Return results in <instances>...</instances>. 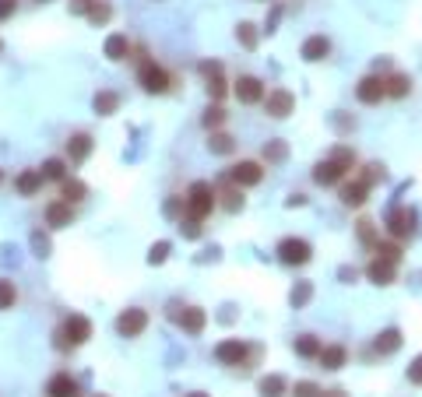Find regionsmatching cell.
<instances>
[{"mask_svg":"<svg viewBox=\"0 0 422 397\" xmlns=\"http://www.w3.org/2000/svg\"><path fill=\"white\" fill-rule=\"evenodd\" d=\"M187 218H197V222H204L208 215H211V207H215L219 201H215V190H211V183H204V179H197V183H190V190H187Z\"/></svg>","mask_w":422,"mask_h":397,"instance_id":"1","label":"cell"},{"mask_svg":"<svg viewBox=\"0 0 422 397\" xmlns=\"http://www.w3.org/2000/svg\"><path fill=\"white\" fill-rule=\"evenodd\" d=\"M88 338H92V320L81 317V313H71L64 324H60V330H56V345L60 348H78Z\"/></svg>","mask_w":422,"mask_h":397,"instance_id":"2","label":"cell"},{"mask_svg":"<svg viewBox=\"0 0 422 397\" xmlns=\"http://www.w3.org/2000/svg\"><path fill=\"white\" fill-rule=\"evenodd\" d=\"M387 232L395 236V239H412L419 232V215L412 207H398V211H390L387 215Z\"/></svg>","mask_w":422,"mask_h":397,"instance_id":"3","label":"cell"},{"mask_svg":"<svg viewBox=\"0 0 422 397\" xmlns=\"http://www.w3.org/2000/svg\"><path fill=\"white\" fill-rule=\"evenodd\" d=\"M141 88L148 91V95H166V91H169V74L159 67V64H152V60H148V64H141Z\"/></svg>","mask_w":422,"mask_h":397,"instance_id":"4","label":"cell"},{"mask_svg":"<svg viewBox=\"0 0 422 397\" xmlns=\"http://www.w3.org/2000/svg\"><path fill=\"white\" fill-rule=\"evenodd\" d=\"M313 257V250H310V242L307 239H282L278 242V260L282 264H289V267H299V264H307Z\"/></svg>","mask_w":422,"mask_h":397,"instance_id":"5","label":"cell"},{"mask_svg":"<svg viewBox=\"0 0 422 397\" xmlns=\"http://www.w3.org/2000/svg\"><path fill=\"white\" fill-rule=\"evenodd\" d=\"M264 102V109H267V116H275V120H285L292 109H296V99H292V91H285V88H271L267 95L260 99Z\"/></svg>","mask_w":422,"mask_h":397,"instance_id":"6","label":"cell"},{"mask_svg":"<svg viewBox=\"0 0 422 397\" xmlns=\"http://www.w3.org/2000/svg\"><path fill=\"white\" fill-rule=\"evenodd\" d=\"M144 327H148V313L141 306H131V310H124L116 317V330L124 334V338H137Z\"/></svg>","mask_w":422,"mask_h":397,"instance_id":"7","label":"cell"},{"mask_svg":"<svg viewBox=\"0 0 422 397\" xmlns=\"http://www.w3.org/2000/svg\"><path fill=\"white\" fill-rule=\"evenodd\" d=\"M229 179L236 183V187H257V183L264 179V166L260 162H236L229 169Z\"/></svg>","mask_w":422,"mask_h":397,"instance_id":"8","label":"cell"},{"mask_svg":"<svg viewBox=\"0 0 422 397\" xmlns=\"http://www.w3.org/2000/svg\"><path fill=\"white\" fill-rule=\"evenodd\" d=\"M247 355H250V348L239 341V338H229V341H222L219 348H215V359L219 362H225V365H239V362H247Z\"/></svg>","mask_w":422,"mask_h":397,"instance_id":"9","label":"cell"},{"mask_svg":"<svg viewBox=\"0 0 422 397\" xmlns=\"http://www.w3.org/2000/svg\"><path fill=\"white\" fill-rule=\"evenodd\" d=\"M46 397H81V387L71 373H56L49 383H46Z\"/></svg>","mask_w":422,"mask_h":397,"instance_id":"10","label":"cell"},{"mask_svg":"<svg viewBox=\"0 0 422 397\" xmlns=\"http://www.w3.org/2000/svg\"><path fill=\"white\" fill-rule=\"evenodd\" d=\"M236 99L243 102V106H254V102H260V99H264V84H260L257 78L243 74V78L236 81Z\"/></svg>","mask_w":422,"mask_h":397,"instance_id":"11","label":"cell"},{"mask_svg":"<svg viewBox=\"0 0 422 397\" xmlns=\"http://www.w3.org/2000/svg\"><path fill=\"white\" fill-rule=\"evenodd\" d=\"M355 95H359V102H366V106H377V102L384 99V81H380L377 74H366L363 81L355 84Z\"/></svg>","mask_w":422,"mask_h":397,"instance_id":"12","label":"cell"},{"mask_svg":"<svg viewBox=\"0 0 422 397\" xmlns=\"http://www.w3.org/2000/svg\"><path fill=\"white\" fill-rule=\"evenodd\" d=\"M345 172H348V169H345V166H338L335 159H324V162H317V166H313V179L320 183V187H335V183H338Z\"/></svg>","mask_w":422,"mask_h":397,"instance_id":"13","label":"cell"},{"mask_svg":"<svg viewBox=\"0 0 422 397\" xmlns=\"http://www.w3.org/2000/svg\"><path fill=\"white\" fill-rule=\"evenodd\" d=\"M74 222V207L67 204V201H53L49 207H46V225L49 229H64V225H71Z\"/></svg>","mask_w":422,"mask_h":397,"instance_id":"14","label":"cell"},{"mask_svg":"<svg viewBox=\"0 0 422 397\" xmlns=\"http://www.w3.org/2000/svg\"><path fill=\"white\" fill-rule=\"evenodd\" d=\"M14 187H18L21 197H36V194L43 190V172H39V169H25V172L18 176Z\"/></svg>","mask_w":422,"mask_h":397,"instance_id":"15","label":"cell"},{"mask_svg":"<svg viewBox=\"0 0 422 397\" xmlns=\"http://www.w3.org/2000/svg\"><path fill=\"white\" fill-rule=\"evenodd\" d=\"M299 53H303V60H310V64H317V60H324V56L331 53V43H327L324 36H310V39L303 43V49H299Z\"/></svg>","mask_w":422,"mask_h":397,"instance_id":"16","label":"cell"},{"mask_svg":"<svg viewBox=\"0 0 422 397\" xmlns=\"http://www.w3.org/2000/svg\"><path fill=\"white\" fill-rule=\"evenodd\" d=\"M88 155H92V137H88V134H74L67 141V159L71 162H85Z\"/></svg>","mask_w":422,"mask_h":397,"instance_id":"17","label":"cell"},{"mask_svg":"<svg viewBox=\"0 0 422 397\" xmlns=\"http://www.w3.org/2000/svg\"><path fill=\"white\" fill-rule=\"evenodd\" d=\"M408 91H412V78L408 74H390L384 81V95H390V99H405Z\"/></svg>","mask_w":422,"mask_h":397,"instance_id":"18","label":"cell"},{"mask_svg":"<svg viewBox=\"0 0 422 397\" xmlns=\"http://www.w3.org/2000/svg\"><path fill=\"white\" fill-rule=\"evenodd\" d=\"M366 194H370L366 183H345V187H342V204H348V207H363V204H366Z\"/></svg>","mask_w":422,"mask_h":397,"instance_id":"19","label":"cell"},{"mask_svg":"<svg viewBox=\"0 0 422 397\" xmlns=\"http://www.w3.org/2000/svg\"><path fill=\"white\" fill-rule=\"evenodd\" d=\"M320 365H324V370H342V365H345V359H348V352L342 348V345H327V348H320Z\"/></svg>","mask_w":422,"mask_h":397,"instance_id":"20","label":"cell"},{"mask_svg":"<svg viewBox=\"0 0 422 397\" xmlns=\"http://www.w3.org/2000/svg\"><path fill=\"white\" fill-rule=\"evenodd\" d=\"M366 278H370L373 285H390V282H395V264L373 260V264L366 267Z\"/></svg>","mask_w":422,"mask_h":397,"instance_id":"21","label":"cell"},{"mask_svg":"<svg viewBox=\"0 0 422 397\" xmlns=\"http://www.w3.org/2000/svg\"><path fill=\"white\" fill-rule=\"evenodd\" d=\"M373 348H377L380 355H390V352H398V348H401V330H398V327H387V330L380 334V338L373 341Z\"/></svg>","mask_w":422,"mask_h":397,"instance_id":"22","label":"cell"},{"mask_svg":"<svg viewBox=\"0 0 422 397\" xmlns=\"http://www.w3.org/2000/svg\"><path fill=\"white\" fill-rule=\"evenodd\" d=\"M179 327H184L187 334H201V330H204V310L187 306V310H184V317H179Z\"/></svg>","mask_w":422,"mask_h":397,"instance_id":"23","label":"cell"},{"mask_svg":"<svg viewBox=\"0 0 422 397\" xmlns=\"http://www.w3.org/2000/svg\"><path fill=\"white\" fill-rule=\"evenodd\" d=\"M64 187H60V197H64L67 204H78V201H85V194H88V187L81 179H60Z\"/></svg>","mask_w":422,"mask_h":397,"instance_id":"24","label":"cell"},{"mask_svg":"<svg viewBox=\"0 0 422 397\" xmlns=\"http://www.w3.org/2000/svg\"><path fill=\"white\" fill-rule=\"evenodd\" d=\"M285 390H289V383H285V376H278V373H271V376L260 380V397H282Z\"/></svg>","mask_w":422,"mask_h":397,"instance_id":"25","label":"cell"},{"mask_svg":"<svg viewBox=\"0 0 422 397\" xmlns=\"http://www.w3.org/2000/svg\"><path fill=\"white\" fill-rule=\"evenodd\" d=\"M127 53H131L127 36H109V39H106V56H109V60H127Z\"/></svg>","mask_w":422,"mask_h":397,"instance_id":"26","label":"cell"},{"mask_svg":"<svg viewBox=\"0 0 422 397\" xmlns=\"http://www.w3.org/2000/svg\"><path fill=\"white\" fill-rule=\"evenodd\" d=\"M296 355L317 359V355H320V341L313 338V334H303V338H296Z\"/></svg>","mask_w":422,"mask_h":397,"instance_id":"27","label":"cell"},{"mask_svg":"<svg viewBox=\"0 0 422 397\" xmlns=\"http://www.w3.org/2000/svg\"><path fill=\"white\" fill-rule=\"evenodd\" d=\"M39 172H43V179H67V162L64 159H46Z\"/></svg>","mask_w":422,"mask_h":397,"instance_id":"28","label":"cell"},{"mask_svg":"<svg viewBox=\"0 0 422 397\" xmlns=\"http://www.w3.org/2000/svg\"><path fill=\"white\" fill-rule=\"evenodd\" d=\"M377 260H384V264H398L401 260V247L398 242H377Z\"/></svg>","mask_w":422,"mask_h":397,"instance_id":"29","label":"cell"},{"mask_svg":"<svg viewBox=\"0 0 422 397\" xmlns=\"http://www.w3.org/2000/svg\"><path fill=\"white\" fill-rule=\"evenodd\" d=\"M14 302H18V288H14V282L0 278V310H11Z\"/></svg>","mask_w":422,"mask_h":397,"instance_id":"30","label":"cell"},{"mask_svg":"<svg viewBox=\"0 0 422 397\" xmlns=\"http://www.w3.org/2000/svg\"><path fill=\"white\" fill-rule=\"evenodd\" d=\"M208 148L215 151V155H229V151H232V137H229V134H211Z\"/></svg>","mask_w":422,"mask_h":397,"instance_id":"31","label":"cell"},{"mask_svg":"<svg viewBox=\"0 0 422 397\" xmlns=\"http://www.w3.org/2000/svg\"><path fill=\"white\" fill-rule=\"evenodd\" d=\"M116 106H120V99L113 95V91H102V95H96V109H99L102 116H109V113H116Z\"/></svg>","mask_w":422,"mask_h":397,"instance_id":"32","label":"cell"},{"mask_svg":"<svg viewBox=\"0 0 422 397\" xmlns=\"http://www.w3.org/2000/svg\"><path fill=\"white\" fill-rule=\"evenodd\" d=\"M236 36H239V43H243L247 49H254V46H257V32H254V25H250V21L239 25V28H236Z\"/></svg>","mask_w":422,"mask_h":397,"instance_id":"33","label":"cell"},{"mask_svg":"<svg viewBox=\"0 0 422 397\" xmlns=\"http://www.w3.org/2000/svg\"><path fill=\"white\" fill-rule=\"evenodd\" d=\"M222 197H225L222 204H225L229 211H243V194H239L236 187H229V190H222Z\"/></svg>","mask_w":422,"mask_h":397,"instance_id":"34","label":"cell"},{"mask_svg":"<svg viewBox=\"0 0 422 397\" xmlns=\"http://www.w3.org/2000/svg\"><path fill=\"white\" fill-rule=\"evenodd\" d=\"M88 21H96V25L109 21V4H99V0H96V4L88 8Z\"/></svg>","mask_w":422,"mask_h":397,"instance_id":"35","label":"cell"},{"mask_svg":"<svg viewBox=\"0 0 422 397\" xmlns=\"http://www.w3.org/2000/svg\"><path fill=\"white\" fill-rule=\"evenodd\" d=\"M317 394H320V387L310 383V380H299V383L292 387V397H317Z\"/></svg>","mask_w":422,"mask_h":397,"instance_id":"36","label":"cell"},{"mask_svg":"<svg viewBox=\"0 0 422 397\" xmlns=\"http://www.w3.org/2000/svg\"><path fill=\"white\" fill-rule=\"evenodd\" d=\"M169 257V242H155L152 250H148V264H162Z\"/></svg>","mask_w":422,"mask_h":397,"instance_id":"37","label":"cell"},{"mask_svg":"<svg viewBox=\"0 0 422 397\" xmlns=\"http://www.w3.org/2000/svg\"><path fill=\"white\" fill-rule=\"evenodd\" d=\"M222 124H225V113H222L219 106L204 113V127H208V131H211V127H222Z\"/></svg>","mask_w":422,"mask_h":397,"instance_id":"38","label":"cell"},{"mask_svg":"<svg viewBox=\"0 0 422 397\" xmlns=\"http://www.w3.org/2000/svg\"><path fill=\"white\" fill-rule=\"evenodd\" d=\"M264 159H271V162H282L285 159V144H271V148H264Z\"/></svg>","mask_w":422,"mask_h":397,"instance_id":"39","label":"cell"},{"mask_svg":"<svg viewBox=\"0 0 422 397\" xmlns=\"http://www.w3.org/2000/svg\"><path fill=\"white\" fill-rule=\"evenodd\" d=\"M408 380H412L415 387H422V355H419V359L408 365Z\"/></svg>","mask_w":422,"mask_h":397,"instance_id":"40","label":"cell"},{"mask_svg":"<svg viewBox=\"0 0 422 397\" xmlns=\"http://www.w3.org/2000/svg\"><path fill=\"white\" fill-rule=\"evenodd\" d=\"M14 11H18V0H0V21L14 18Z\"/></svg>","mask_w":422,"mask_h":397,"instance_id":"41","label":"cell"},{"mask_svg":"<svg viewBox=\"0 0 422 397\" xmlns=\"http://www.w3.org/2000/svg\"><path fill=\"white\" fill-rule=\"evenodd\" d=\"M184 232H187L190 239H197V236H201V222H197V218H187V222H184Z\"/></svg>","mask_w":422,"mask_h":397,"instance_id":"42","label":"cell"},{"mask_svg":"<svg viewBox=\"0 0 422 397\" xmlns=\"http://www.w3.org/2000/svg\"><path fill=\"white\" fill-rule=\"evenodd\" d=\"M359 236H363V242H373V222H359Z\"/></svg>","mask_w":422,"mask_h":397,"instance_id":"43","label":"cell"},{"mask_svg":"<svg viewBox=\"0 0 422 397\" xmlns=\"http://www.w3.org/2000/svg\"><path fill=\"white\" fill-rule=\"evenodd\" d=\"M88 8H92V0H71V11L74 14H88Z\"/></svg>","mask_w":422,"mask_h":397,"instance_id":"44","label":"cell"},{"mask_svg":"<svg viewBox=\"0 0 422 397\" xmlns=\"http://www.w3.org/2000/svg\"><path fill=\"white\" fill-rule=\"evenodd\" d=\"M307 299H310V285H303L299 292H292V302H296V306H299V302H307Z\"/></svg>","mask_w":422,"mask_h":397,"instance_id":"45","label":"cell"},{"mask_svg":"<svg viewBox=\"0 0 422 397\" xmlns=\"http://www.w3.org/2000/svg\"><path fill=\"white\" fill-rule=\"evenodd\" d=\"M317 397H345V390H320Z\"/></svg>","mask_w":422,"mask_h":397,"instance_id":"46","label":"cell"},{"mask_svg":"<svg viewBox=\"0 0 422 397\" xmlns=\"http://www.w3.org/2000/svg\"><path fill=\"white\" fill-rule=\"evenodd\" d=\"M187 397H208V394H201V390H194V394H187Z\"/></svg>","mask_w":422,"mask_h":397,"instance_id":"47","label":"cell"},{"mask_svg":"<svg viewBox=\"0 0 422 397\" xmlns=\"http://www.w3.org/2000/svg\"><path fill=\"white\" fill-rule=\"evenodd\" d=\"M0 49H4V46H0Z\"/></svg>","mask_w":422,"mask_h":397,"instance_id":"48","label":"cell"}]
</instances>
